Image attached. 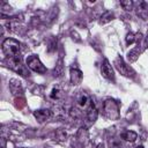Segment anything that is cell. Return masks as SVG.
<instances>
[{"label":"cell","mask_w":148,"mask_h":148,"mask_svg":"<svg viewBox=\"0 0 148 148\" xmlns=\"http://www.w3.org/2000/svg\"><path fill=\"white\" fill-rule=\"evenodd\" d=\"M2 52L6 59H14L21 56V46L20 43L13 38H6L2 42Z\"/></svg>","instance_id":"1"},{"label":"cell","mask_w":148,"mask_h":148,"mask_svg":"<svg viewBox=\"0 0 148 148\" xmlns=\"http://www.w3.org/2000/svg\"><path fill=\"white\" fill-rule=\"evenodd\" d=\"M103 112L106 118L111 120H116L119 118V105L114 99L108 98L103 103Z\"/></svg>","instance_id":"2"},{"label":"cell","mask_w":148,"mask_h":148,"mask_svg":"<svg viewBox=\"0 0 148 148\" xmlns=\"http://www.w3.org/2000/svg\"><path fill=\"white\" fill-rule=\"evenodd\" d=\"M114 66L117 68V71L124 75V76H127V77H133L135 75V72L132 69V67H130L121 57H117L116 60H114Z\"/></svg>","instance_id":"3"},{"label":"cell","mask_w":148,"mask_h":148,"mask_svg":"<svg viewBox=\"0 0 148 148\" xmlns=\"http://www.w3.org/2000/svg\"><path fill=\"white\" fill-rule=\"evenodd\" d=\"M27 65H28V67H29L31 71H34V72H36V73L43 74V73L46 72L45 66L42 64V61L39 60V58H38L37 56H35V54L30 56V57L27 59Z\"/></svg>","instance_id":"4"},{"label":"cell","mask_w":148,"mask_h":148,"mask_svg":"<svg viewBox=\"0 0 148 148\" xmlns=\"http://www.w3.org/2000/svg\"><path fill=\"white\" fill-rule=\"evenodd\" d=\"M101 73H102V75H103L105 79H108V80H110V81H114L113 68H112V66L110 65V62H109L108 59H104V60H103L102 66H101Z\"/></svg>","instance_id":"5"},{"label":"cell","mask_w":148,"mask_h":148,"mask_svg":"<svg viewBox=\"0 0 148 148\" xmlns=\"http://www.w3.org/2000/svg\"><path fill=\"white\" fill-rule=\"evenodd\" d=\"M52 114H53L52 111L49 109H40V110L34 111V116L39 123H44L45 120H49L52 117Z\"/></svg>","instance_id":"6"},{"label":"cell","mask_w":148,"mask_h":148,"mask_svg":"<svg viewBox=\"0 0 148 148\" xmlns=\"http://www.w3.org/2000/svg\"><path fill=\"white\" fill-rule=\"evenodd\" d=\"M136 15L142 20H148V3L146 1H139L135 7Z\"/></svg>","instance_id":"7"},{"label":"cell","mask_w":148,"mask_h":148,"mask_svg":"<svg viewBox=\"0 0 148 148\" xmlns=\"http://www.w3.org/2000/svg\"><path fill=\"white\" fill-rule=\"evenodd\" d=\"M82 77H83V74H82V72L80 69L73 68V67L71 68V71H69V80H71V83L73 86L80 84L81 81H82Z\"/></svg>","instance_id":"8"},{"label":"cell","mask_w":148,"mask_h":148,"mask_svg":"<svg viewBox=\"0 0 148 148\" xmlns=\"http://www.w3.org/2000/svg\"><path fill=\"white\" fill-rule=\"evenodd\" d=\"M9 89H10L12 94L15 95V96H21L22 92H23L22 84L17 79H12L9 81Z\"/></svg>","instance_id":"9"},{"label":"cell","mask_w":148,"mask_h":148,"mask_svg":"<svg viewBox=\"0 0 148 148\" xmlns=\"http://www.w3.org/2000/svg\"><path fill=\"white\" fill-rule=\"evenodd\" d=\"M97 117H98V112H97V109L95 108L94 103L91 102V103L89 104L88 109H87V113H86V119H87L88 121H90V123L92 124V123H95V121H96Z\"/></svg>","instance_id":"10"},{"label":"cell","mask_w":148,"mask_h":148,"mask_svg":"<svg viewBox=\"0 0 148 148\" xmlns=\"http://www.w3.org/2000/svg\"><path fill=\"white\" fill-rule=\"evenodd\" d=\"M141 52V49H140V45L138 44V46H135L134 49H132L128 53H127V60L130 62H134L138 58H139V54Z\"/></svg>","instance_id":"11"},{"label":"cell","mask_w":148,"mask_h":148,"mask_svg":"<svg viewBox=\"0 0 148 148\" xmlns=\"http://www.w3.org/2000/svg\"><path fill=\"white\" fill-rule=\"evenodd\" d=\"M113 18H114V14L112 12H110V10H106V12H104L101 15V17H99V24H105V23L112 21Z\"/></svg>","instance_id":"12"},{"label":"cell","mask_w":148,"mask_h":148,"mask_svg":"<svg viewBox=\"0 0 148 148\" xmlns=\"http://www.w3.org/2000/svg\"><path fill=\"white\" fill-rule=\"evenodd\" d=\"M121 138L125 140V141H128V142H133L138 139V134L133 131H125L124 133H121Z\"/></svg>","instance_id":"13"},{"label":"cell","mask_w":148,"mask_h":148,"mask_svg":"<svg viewBox=\"0 0 148 148\" xmlns=\"http://www.w3.org/2000/svg\"><path fill=\"white\" fill-rule=\"evenodd\" d=\"M51 98L52 99H56V101H59V99H61V98H64V96H65V92L59 88V87H54L53 89H52V91H51Z\"/></svg>","instance_id":"14"},{"label":"cell","mask_w":148,"mask_h":148,"mask_svg":"<svg viewBox=\"0 0 148 148\" xmlns=\"http://www.w3.org/2000/svg\"><path fill=\"white\" fill-rule=\"evenodd\" d=\"M77 140L81 145H86L88 141V131L86 128H80L77 132Z\"/></svg>","instance_id":"15"},{"label":"cell","mask_w":148,"mask_h":148,"mask_svg":"<svg viewBox=\"0 0 148 148\" xmlns=\"http://www.w3.org/2000/svg\"><path fill=\"white\" fill-rule=\"evenodd\" d=\"M91 102L89 101V98H88V96L86 95V94H81L79 97H77V104H79V106H81V108H86L88 104H90Z\"/></svg>","instance_id":"16"},{"label":"cell","mask_w":148,"mask_h":148,"mask_svg":"<svg viewBox=\"0 0 148 148\" xmlns=\"http://www.w3.org/2000/svg\"><path fill=\"white\" fill-rule=\"evenodd\" d=\"M120 6L125 10H132L134 7V2L132 0H123V1H120Z\"/></svg>","instance_id":"17"},{"label":"cell","mask_w":148,"mask_h":148,"mask_svg":"<svg viewBox=\"0 0 148 148\" xmlns=\"http://www.w3.org/2000/svg\"><path fill=\"white\" fill-rule=\"evenodd\" d=\"M66 138H67V134H66L65 130L59 128V130L56 131V139H57L58 141H65Z\"/></svg>","instance_id":"18"},{"label":"cell","mask_w":148,"mask_h":148,"mask_svg":"<svg viewBox=\"0 0 148 148\" xmlns=\"http://www.w3.org/2000/svg\"><path fill=\"white\" fill-rule=\"evenodd\" d=\"M125 40H126V45H131V44H133L136 40V36L133 32H128L126 35V39Z\"/></svg>","instance_id":"19"},{"label":"cell","mask_w":148,"mask_h":148,"mask_svg":"<svg viewBox=\"0 0 148 148\" xmlns=\"http://www.w3.org/2000/svg\"><path fill=\"white\" fill-rule=\"evenodd\" d=\"M61 75H62V64L61 61H59L57 67L54 68V76H61Z\"/></svg>","instance_id":"20"},{"label":"cell","mask_w":148,"mask_h":148,"mask_svg":"<svg viewBox=\"0 0 148 148\" xmlns=\"http://www.w3.org/2000/svg\"><path fill=\"white\" fill-rule=\"evenodd\" d=\"M56 47H57V38L52 37L50 43H49V51H53Z\"/></svg>","instance_id":"21"},{"label":"cell","mask_w":148,"mask_h":148,"mask_svg":"<svg viewBox=\"0 0 148 148\" xmlns=\"http://www.w3.org/2000/svg\"><path fill=\"white\" fill-rule=\"evenodd\" d=\"M71 35H72L73 40H75V42H80V40H81V39H80V36L77 35V32H76V31L72 30V31H71Z\"/></svg>","instance_id":"22"},{"label":"cell","mask_w":148,"mask_h":148,"mask_svg":"<svg viewBox=\"0 0 148 148\" xmlns=\"http://www.w3.org/2000/svg\"><path fill=\"white\" fill-rule=\"evenodd\" d=\"M0 142H1V148H6V139L5 138H1Z\"/></svg>","instance_id":"23"},{"label":"cell","mask_w":148,"mask_h":148,"mask_svg":"<svg viewBox=\"0 0 148 148\" xmlns=\"http://www.w3.org/2000/svg\"><path fill=\"white\" fill-rule=\"evenodd\" d=\"M143 46H145L146 49H148V36H146L145 39H143Z\"/></svg>","instance_id":"24"},{"label":"cell","mask_w":148,"mask_h":148,"mask_svg":"<svg viewBox=\"0 0 148 148\" xmlns=\"http://www.w3.org/2000/svg\"><path fill=\"white\" fill-rule=\"evenodd\" d=\"M96 148H104V145H103V143H99V145H97Z\"/></svg>","instance_id":"25"},{"label":"cell","mask_w":148,"mask_h":148,"mask_svg":"<svg viewBox=\"0 0 148 148\" xmlns=\"http://www.w3.org/2000/svg\"><path fill=\"white\" fill-rule=\"evenodd\" d=\"M136 148H143V147H142V146H138Z\"/></svg>","instance_id":"26"}]
</instances>
